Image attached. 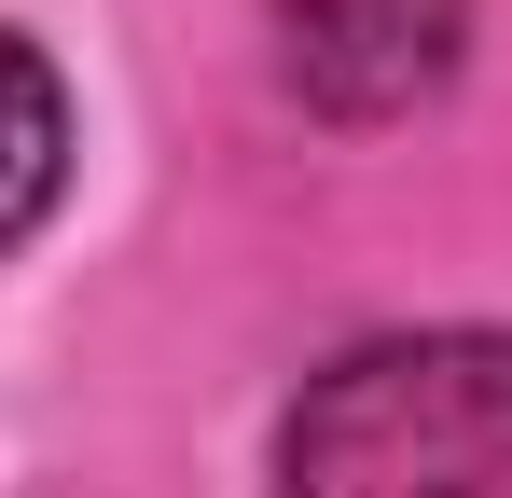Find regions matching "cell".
I'll use <instances>...</instances> for the list:
<instances>
[{"label":"cell","mask_w":512,"mask_h":498,"mask_svg":"<svg viewBox=\"0 0 512 498\" xmlns=\"http://www.w3.org/2000/svg\"><path fill=\"white\" fill-rule=\"evenodd\" d=\"M56 180H70V83H56L14 28H0V249L42 236Z\"/></svg>","instance_id":"obj_3"},{"label":"cell","mask_w":512,"mask_h":498,"mask_svg":"<svg viewBox=\"0 0 512 498\" xmlns=\"http://www.w3.org/2000/svg\"><path fill=\"white\" fill-rule=\"evenodd\" d=\"M263 28H277V70L305 111L388 125V111L443 97L457 42H471V0H263Z\"/></svg>","instance_id":"obj_2"},{"label":"cell","mask_w":512,"mask_h":498,"mask_svg":"<svg viewBox=\"0 0 512 498\" xmlns=\"http://www.w3.org/2000/svg\"><path fill=\"white\" fill-rule=\"evenodd\" d=\"M277 498H512V332L346 346L277 429Z\"/></svg>","instance_id":"obj_1"}]
</instances>
